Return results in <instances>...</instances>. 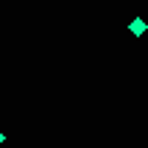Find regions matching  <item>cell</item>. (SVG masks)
<instances>
[{"mask_svg": "<svg viewBox=\"0 0 148 148\" xmlns=\"http://www.w3.org/2000/svg\"><path fill=\"white\" fill-rule=\"evenodd\" d=\"M3 143H6V134H3V131H0V145H3Z\"/></svg>", "mask_w": 148, "mask_h": 148, "instance_id": "obj_2", "label": "cell"}, {"mask_svg": "<svg viewBox=\"0 0 148 148\" xmlns=\"http://www.w3.org/2000/svg\"><path fill=\"white\" fill-rule=\"evenodd\" d=\"M128 32H131L134 37H143V34L148 32V23H145L143 17H134V20L128 23Z\"/></svg>", "mask_w": 148, "mask_h": 148, "instance_id": "obj_1", "label": "cell"}]
</instances>
